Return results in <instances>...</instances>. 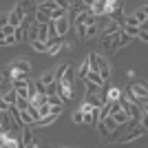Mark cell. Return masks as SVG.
<instances>
[{
    "label": "cell",
    "mask_w": 148,
    "mask_h": 148,
    "mask_svg": "<svg viewBox=\"0 0 148 148\" xmlns=\"http://www.w3.org/2000/svg\"><path fill=\"white\" fill-rule=\"evenodd\" d=\"M146 135V124H135V126H133V128L128 130V133H126V135H122V139H119V142L122 144H126V142H133V139H137V137H144Z\"/></svg>",
    "instance_id": "obj_1"
},
{
    "label": "cell",
    "mask_w": 148,
    "mask_h": 148,
    "mask_svg": "<svg viewBox=\"0 0 148 148\" xmlns=\"http://www.w3.org/2000/svg\"><path fill=\"white\" fill-rule=\"evenodd\" d=\"M99 40H102V47H104L108 53H115V51L122 49V44H119V31L115 33V36H108V38H102V36H99Z\"/></svg>",
    "instance_id": "obj_2"
},
{
    "label": "cell",
    "mask_w": 148,
    "mask_h": 148,
    "mask_svg": "<svg viewBox=\"0 0 148 148\" xmlns=\"http://www.w3.org/2000/svg\"><path fill=\"white\" fill-rule=\"evenodd\" d=\"M122 20H111V22H108V25H106L104 27V29H102V31H99V36H102V38H108V36H115V33H117V31L119 29H122Z\"/></svg>",
    "instance_id": "obj_3"
},
{
    "label": "cell",
    "mask_w": 148,
    "mask_h": 148,
    "mask_svg": "<svg viewBox=\"0 0 148 148\" xmlns=\"http://www.w3.org/2000/svg\"><path fill=\"white\" fill-rule=\"evenodd\" d=\"M36 7H38V11H40V13H44V16H51V13L58 9V2H56V0H44V2H38Z\"/></svg>",
    "instance_id": "obj_4"
},
{
    "label": "cell",
    "mask_w": 148,
    "mask_h": 148,
    "mask_svg": "<svg viewBox=\"0 0 148 148\" xmlns=\"http://www.w3.org/2000/svg\"><path fill=\"white\" fill-rule=\"evenodd\" d=\"M7 16H9V27H13V29H18L20 22H22V18H25V16H22V11H20L18 7H16V9H11Z\"/></svg>",
    "instance_id": "obj_5"
},
{
    "label": "cell",
    "mask_w": 148,
    "mask_h": 148,
    "mask_svg": "<svg viewBox=\"0 0 148 148\" xmlns=\"http://www.w3.org/2000/svg\"><path fill=\"white\" fill-rule=\"evenodd\" d=\"M20 9V11H22V16H36V2H31V0H22V2H18V5H16Z\"/></svg>",
    "instance_id": "obj_6"
},
{
    "label": "cell",
    "mask_w": 148,
    "mask_h": 148,
    "mask_svg": "<svg viewBox=\"0 0 148 148\" xmlns=\"http://www.w3.org/2000/svg\"><path fill=\"white\" fill-rule=\"evenodd\" d=\"M53 25H56V33H58V38H62V40H64V36L69 33V27H71L69 18H62V20H58V22H53Z\"/></svg>",
    "instance_id": "obj_7"
},
{
    "label": "cell",
    "mask_w": 148,
    "mask_h": 148,
    "mask_svg": "<svg viewBox=\"0 0 148 148\" xmlns=\"http://www.w3.org/2000/svg\"><path fill=\"white\" fill-rule=\"evenodd\" d=\"M56 84H58V82H56ZM56 95L62 99V104H64V102H69V99L73 97V88L64 86V84H58V93H56Z\"/></svg>",
    "instance_id": "obj_8"
},
{
    "label": "cell",
    "mask_w": 148,
    "mask_h": 148,
    "mask_svg": "<svg viewBox=\"0 0 148 148\" xmlns=\"http://www.w3.org/2000/svg\"><path fill=\"white\" fill-rule=\"evenodd\" d=\"M73 82H75V69L71 66V64H69V66H66V71H64V75H62V80L58 82V84H64V86H71Z\"/></svg>",
    "instance_id": "obj_9"
},
{
    "label": "cell",
    "mask_w": 148,
    "mask_h": 148,
    "mask_svg": "<svg viewBox=\"0 0 148 148\" xmlns=\"http://www.w3.org/2000/svg\"><path fill=\"white\" fill-rule=\"evenodd\" d=\"M91 13L97 18V16H106V0H95L91 2Z\"/></svg>",
    "instance_id": "obj_10"
},
{
    "label": "cell",
    "mask_w": 148,
    "mask_h": 148,
    "mask_svg": "<svg viewBox=\"0 0 148 148\" xmlns=\"http://www.w3.org/2000/svg\"><path fill=\"white\" fill-rule=\"evenodd\" d=\"M97 75L102 77V82L104 84H108V80H111V64L106 60H102V64H99V71H97Z\"/></svg>",
    "instance_id": "obj_11"
},
{
    "label": "cell",
    "mask_w": 148,
    "mask_h": 148,
    "mask_svg": "<svg viewBox=\"0 0 148 148\" xmlns=\"http://www.w3.org/2000/svg\"><path fill=\"white\" fill-rule=\"evenodd\" d=\"M133 18L137 20V25L139 27H146V20H148V13H146V7H142V9H137L135 13H133Z\"/></svg>",
    "instance_id": "obj_12"
},
{
    "label": "cell",
    "mask_w": 148,
    "mask_h": 148,
    "mask_svg": "<svg viewBox=\"0 0 148 148\" xmlns=\"http://www.w3.org/2000/svg\"><path fill=\"white\" fill-rule=\"evenodd\" d=\"M2 99L7 102V106H16V102H18V93L13 91V88H9L7 93H2Z\"/></svg>",
    "instance_id": "obj_13"
},
{
    "label": "cell",
    "mask_w": 148,
    "mask_h": 148,
    "mask_svg": "<svg viewBox=\"0 0 148 148\" xmlns=\"http://www.w3.org/2000/svg\"><path fill=\"white\" fill-rule=\"evenodd\" d=\"M86 82H91V84H95V86H104V82H102V77H99L95 71H88V75H86Z\"/></svg>",
    "instance_id": "obj_14"
},
{
    "label": "cell",
    "mask_w": 148,
    "mask_h": 148,
    "mask_svg": "<svg viewBox=\"0 0 148 148\" xmlns=\"http://www.w3.org/2000/svg\"><path fill=\"white\" fill-rule=\"evenodd\" d=\"M84 102H86L88 106H91V108H102V102H99V97L97 95H86V97H84Z\"/></svg>",
    "instance_id": "obj_15"
},
{
    "label": "cell",
    "mask_w": 148,
    "mask_h": 148,
    "mask_svg": "<svg viewBox=\"0 0 148 148\" xmlns=\"http://www.w3.org/2000/svg\"><path fill=\"white\" fill-rule=\"evenodd\" d=\"M119 97H122V88H108L106 91V99L108 102H117Z\"/></svg>",
    "instance_id": "obj_16"
},
{
    "label": "cell",
    "mask_w": 148,
    "mask_h": 148,
    "mask_svg": "<svg viewBox=\"0 0 148 148\" xmlns=\"http://www.w3.org/2000/svg\"><path fill=\"white\" fill-rule=\"evenodd\" d=\"M102 126L106 128V133H113L119 124H115V119H113V117H104V119H102Z\"/></svg>",
    "instance_id": "obj_17"
},
{
    "label": "cell",
    "mask_w": 148,
    "mask_h": 148,
    "mask_svg": "<svg viewBox=\"0 0 148 148\" xmlns=\"http://www.w3.org/2000/svg\"><path fill=\"white\" fill-rule=\"evenodd\" d=\"M119 7H122V2H117V0H106V16L115 13Z\"/></svg>",
    "instance_id": "obj_18"
},
{
    "label": "cell",
    "mask_w": 148,
    "mask_h": 148,
    "mask_svg": "<svg viewBox=\"0 0 148 148\" xmlns=\"http://www.w3.org/2000/svg\"><path fill=\"white\" fill-rule=\"evenodd\" d=\"M111 20H113L111 16H97V18H95V27H97V29L102 31L106 25H108V22H111Z\"/></svg>",
    "instance_id": "obj_19"
},
{
    "label": "cell",
    "mask_w": 148,
    "mask_h": 148,
    "mask_svg": "<svg viewBox=\"0 0 148 148\" xmlns=\"http://www.w3.org/2000/svg\"><path fill=\"white\" fill-rule=\"evenodd\" d=\"M66 66H69V62H64V64H60V66H58L56 71H53V80H56V82H60V80H62V75H64Z\"/></svg>",
    "instance_id": "obj_20"
},
{
    "label": "cell",
    "mask_w": 148,
    "mask_h": 148,
    "mask_svg": "<svg viewBox=\"0 0 148 148\" xmlns=\"http://www.w3.org/2000/svg\"><path fill=\"white\" fill-rule=\"evenodd\" d=\"M86 75H88V64L84 62V64L80 66V71L75 73V80H86Z\"/></svg>",
    "instance_id": "obj_21"
},
{
    "label": "cell",
    "mask_w": 148,
    "mask_h": 148,
    "mask_svg": "<svg viewBox=\"0 0 148 148\" xmlns=\"http://www.w3.org/2000/svg\"><path fill=\"white\" fill-rule=\"evenodd\" d=\"M40 82H42L44 86H49V84H53V82H56V80H53V71H47V73H44L42 77H40Z\"/></svg>",
    "instance_id": "obj_22"
},
{
    "label": "cell",
    "mask_w": 148,
    "mask_h": 148,
    "mask_svg": "<svg viewBox=\"0 0 148 148\" xmlns=\"http://www.w3.org/2000/svg\"><path fill=\"white\" fill-rule=\"evenodd\" d=\"M56 122V115H47V117H42V119H38L33 126H47V124H53Z\"/></svg>",
    "instance_id": "obj_23"
},
{
    "label": "cell",
    "mask_w": 148,
    "mask_h": 148,
    "mask_svg": "<svg viewBox=\"0 0 148 148\" xmlns=\"http://www.w3.org/2000/svg\"><path fill=\"white\" fill-rule=\"evenodd\" d=\"M84 84H86V95H99V86H95V84H91L86 80H84Z\"/></svg>",
    "instance_id": "obj_24"
},
{
    "label": "cell",
    "mask_w": 148,
    "mask_h": 148,
    "mask_svg": "<svg viewBox=\"0 0 148 148\" xmlns=\"http://www.w3.org/2000/svg\"><path fill=\"white\" fill-rule=\"evenodd\" d=\"M13 38H16V42H25V40H27V31L18 27V29H16V33H13Z\"/></svg>",
    "instance_id": "obj_25"
},
{
    "label": "cell",
    "mask_w": 148,
    "mask_h": 148,
    "mask_svg": "<svg viewBox=\"0 0 148 148\" xmlns=\"http://www.w3.org/2000/svg\"><path fill=\"white\" fill-rule=\"evenodd\" d=\"M58 93V84L56 82H53V84H49V86L44 88V95H47V97H51V95H56Z\"/></svg>",
    "instance_id": "obj_26"
},
{
    "label": "cell",
    "mask_w": 148,
    "mask_h": 148,
    "mask_svg": "<svg viewBox=\"0 0 148 148\" xmlns=\"http://www.w3.org/2000/svg\"><path fill=\"white\" fill-rule=\"evenodd\" d=\"M47 104L49 106H62V99L58 95H51V97H47Z\"/></svg>",
    "instance_id": "obj_27"
},
{
    "label": "cell",
    "mask_w": 148,
    "mask_h": 148,
    "mask_svg": "<svg viewBox=\"0 0 148 148\" xmlns=\"http://www.w3.org/2000/svg\"><path fill=\"white\" fill-rule=\"evenodd\" d=\"M75 31H77V38H80V40H86V27L75 25Z\"/></svg>",
    "instance_id": "obj_28"
},
{
    "label": "cell",
    "mask_w": 148,
    "mask_h": 148,
    "mask_svg": "<svg viewBox=\"0 0 148 148\" xmlns=\"http://www.w3.org/2000/svg\"><path fill=\"white\" fill-rule=\"evenodd\" d=\"M31 47H33V49H36L38 53H47V44L38 42V40H36V42H31Z\"/></svg>",
    "instance_id": "obj_29"
},
{
    "label": "cell",
    "mask_w": 148,
    "mask_h": 148,
    "mask_svg": "<svg viewBox=\"0 0 148 148\" xmlns=\"http://www.w3.org/2000/svg\"><path fill=\"white\" fill-rule=\"evenodd\" d=\"M139 40H142V42H148V27H139Z\"/></svg>",
    "instance_id": "obj_30"
},
{
    "label": "cell",
    "mask_w": 148,
    "mask_h": 148,
    "mask_svg": "<svg viewBox=\"0 0 148 148\" xmlns=\"http://www.w3.org/2000/svg\"><path fill=\"white\" fill-rule=\"evenodd\" d=\"M38 115H40V119H42V117H47V115H49V104L38 106Z\"/></svg>",
    "instance_id": "obj_31"
},
{
    "label": "cell",
    "mask_w": 148,
    "mask_h": 148,
    "mask_svg": "<svg viewBox=\"0 0 148 148\" xmlns=\"http://www.w3.org/2000/svg\"><path fill=\"white\" fill-rule=\"evenodd\" d=\"M97 33H99V29H97L95 25H93V27H86V38H95Z\"/></svg>",
    "instance_id": "obj_32"
},
{
    "label": "cell",
    "mask_w": 148,
    "mask_h": 148,
    "mask_svg": "<svg viewBox=\"0 0 148 148\" xmlns=\"http://www.w3.org/2000/svg\"><path fill=\"white\" fill-rule=\"evenodd\" d=\"M0 31H2V36H5V38H9V36H13V33H16V29H13V27H9V25L2 27Z\"/></svg>",
    "instance_id": "obj_33"
},
{
    "label": "cell",
    "mask_w": 148,
    "mask_h": 148,
    "mask_svg": "<svg viewBox=\"0 0 148 148\" xmlns=\"http://www.w3.org/2000/svg\"><path fill=\"white\" fill-rule=\"evenodd\" d=\"M128 42H130V38H128V36H124L122 29H119V44H122V47H126Z\"/></svg>",
    "instance_id": "obj_34"
},
{
    "label": "cell",
    "mask_w": 148,
    "mask_h": 148,
    "mask_svg": "<svg viewBox=\"0 0 148 148\" xmlns=\"http://www.w3.org/2000/svg\"><path fill=\"white\" fill-rule=\"evenodd\" d=\"M73 122H75V124H84V115H82L80 111L73 113Z\"/></svg>",
    "instance_id": "obj_35"
},
{
    "label": "cell",
    "mask_w": 148,
    "mask_h": 148,
    "mask_svg": "<svg viewBox=\"0 0 148 148\" xmlns=\"http://www.w3.org/2000/svg\"><path fill=\"white\" fill-rule=\"evenodd\" d=\"M7 25H9V16H7V13H0V29L7 27Z\"/></svg>",
    "instance_id": "obj_36"
},
{
    "label": "cell",
    "mask_w": 148,
    "mask_h": 148,
    "mask_svg": "<svg viewBox=\"0 0 148 148\" xmlns=\"http://www.w3.org/2000/svg\"><path fill=\"white\" fill-rule=\"evenodd\" d=\"M97 130H99V133H102V139H104V137L108 135V133H106V128H104V126H102V122H97Z\"/></svg>",
    "instance_id": "obj_37"
},
{
    "label": "cell",
    "mask_w": 148,
    "mask_h": 148,
    "mask_svg": "<svg viewBox=\"0 0 148 148\" xmlns=\"http://www.w3.org/2000/svg\"><path fill=\"white\" fill-rule=\"evenodd\" d=\"M5 44H7V47H9V44H16V38H13V36L5 38Z\"/></svg>",
    "instance_id": "obj_38"
},
{
    "label": "cell",
    "mask_w": 148,
    "mask_h": 148,
    "mask_svg": "<svg viewBox=\"0 0 148 148\" xmlns=\"http://www.w3.org/2000/svg\"><path fill=\"white\" fill-rule=\"evenodd\" d=\"M7 108H9V106H7V102L2 99V95H0V111H7Z\"/></svg>",
    "instance_id": "obj_39"
},
{
    "label": "cell",
    "mask_w": 148,
    "mask_h": 148,
    "mask_svg": "<svg viewBox=\"0 0 148 148\" xmlns=\"http://www.w3.org/2000/svg\"><path fill=\"white\" fill-rule=\"evenodd\" d=\"M2 84H5V75L0 73V88H2Z\"/></svg>",
    "instance_id": "obj_40"
},
{
    "label": "cell",
    "mask_w": 148,
    "mask_h": 148,
    "mask_svg": "<svg viewBox=\"0 0 148 148\" xmlns=\"http://www.w3.org/2000/svg\"><path fill=\"white\" fill-rule=\"evenodd\" d=\"M56 148H64V146H56Z\"/></svg>",
    "instance_id": "obj_41"
}]
</instances>
